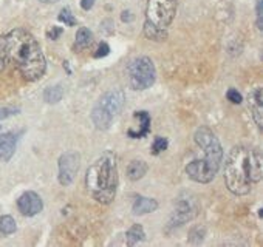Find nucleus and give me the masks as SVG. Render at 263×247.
I'll list each match as a JSON object with an SVG mask.
<instances>
[{"mask_svg":"<svg viewBox=\"0 0 263 247\" xmlns=\"http://www.w3.org/2000/svg\"><path fill=\"white\" fill-rule=\"evenodd\" d=\"M93 42V33L88 28H79L76 33V39H74V45L73 50L74 51H82L85 48H88Z\"/></svg>","mask_w":263,"mask_h":247,"instance_id":"16","label":"nucleus"},{"mask_svg":"<svg viewBox=\"0 0 263 247\" xmlns=\"http://www.w3.org/2000/svg\"><path fill=\"white\" fill-rule=\"evenodd\" d=\"M130 87L134 90H147L157 80V68L151 57L138 56L127 65Z\"/></svg>","mask_w":263,"mask_h":247,"instance_id":"6","label":"nucleus"},{"mask_svg":"<svg viewBox=\"0 0 263 247\" xmlns=\"http://www.w3.org/2000/svg\"><path fill=\"white\" fill-rule=\"evenodd\" d=\"M121 19H122V22H132L134 20V14H132L130 11H122Z\"/></svg>","mask_w":263,"mask_h":247,"instance_id":"29","label":"nucleus"},{"mask_svg":"<svg viewBox=\"0 0 263 247\" xmlns=\"http://www.w3.org/2000/svg\"><path fill=\"white\" fill-rule=\"evenodd\" d=\"M226 97H228V100L229 102H232V104H241V100H243V97H241V94L235 90V88H229L228 90V93H226Z\"/></svg>","mask_w":263,"mask_h":247,"instance_id":"24","label":"nucleus"},{"mask_svg":"<svg viewBox=\"0 0 263 247\" xmlns=\"http://www.w3.org/2000/svg\"><path fill=\"white\" fill-rule=\"evenodd\" d=\"M81 169V155L74 150L65 152L59 156L58 161V179L59 184L68 187L73 184L78 172Z\"/></svg>","mask_w":263,"mask_h":247,"instance_id":"9","label":"nucleus"},{"mask_svg":"<svg viewBox=\"0 0 263 247\" xmlns=\"http://www.w3.org/2000/svg\"><path fill=\"white\" fill-rule=\"evenodd\" d=\"M16 230H17V224L11 215L0 216V235L8 236V235H13Z\"/></svg>","mask_w":263,"mask_h":247,"instance_id":"19","label":"nucleus"},{"mask_svg":"<svg viewBox=\"0 0 263 247\" xmlns=\"http://www.w3.org/2000/svg\"><path fill=\"white\" fill-rule=\"evenodd\" d=\"M125 239H127V245L128 247H134L138 242H143L146 239V233L141 224H134L125 233Z\"/></svg>","mask_w":263,"mask_h":247,"instance_id":"17","label":"nucleus"},{"mask_svg":"<svg viewBox=\"0 0 263 247\" xmlns=\"http://www.w3.org/2000/svg\"><path fill=\"white\" fill-rule=\"evenodd\" d=\"M248 105L251 108L254 122L258 129H263V88L255 87L248 94Z\"/></svg>","mask_w":263,"mask_h":247,"instance_id":"11","label":"nucleus"},{"mask_svg":"<svg viewBox=\"0 0 263 247\" xmlns=\"http://www.w3.org/2000/svg\"><path fill=\"white\" fill-rule=\"evenodd\" d=\"M147 162L143 159H134L128 166H127V178L130 181H140L144 178V175L147 173Z\"/></svg>","mask_w":263,"mask_h":247,"instance_id":"15","label":"nucleus"},{"mask_svg":"<svg viewBox=\"0 0 263 247\" xmlns=\"http://www.w3.org/2000/svg\"><path fill=\"white\" fill-rule=\"evenodd\" d=\"M261 179V155L249 147L235 146L224 161V182L231 193L245 196Z\"/></svg>","mask_w":263,"mask_h":247,"instance_id":"2","label":"nucleus"},{"mask_svg":"<svg viewBox=\"0 0 263 247\" xmlns=\"http://www.w3.org/2000/svg\"><path fill=\"white\" fill-rule=\"evenodd\" d=\"M39 2H42V4H56V2H59V0H39Z\"/></svg>","mask_w":263,"mask_h":247,"instance_id":"30","label":"nucleus"},{"mask_svg":"<svg viewBox=\"0 0 263 247\" xmlns=\"http://www.w3.org/2000/svg\"><path fill=\"white\" fill-rule=\"evenodd\" d=\"M177 14V0H149L146 8V22L167 30Z\"/></svg>","mask_w":263,"mask_h":247,"instance_id":"7","label":"nucleus"},{"mask_svg":"<svg viewBox=\"0 0 263 247\" xmlns=\"http://www.w3.org/2000/svg\"><path fill=\"white\" fill-rule=\"evenodd\" d=\"M125 105V93L121 88H111L105 91L91 110V122L98 130H108L115 116L121 113Z\"/></svg>","mask_w":263,"mask_h":247,"instance_id":"5","label":"nucleus"},{"mask_svg":"<svg viewBox=\"0 0 263 247\" xmlns=\"http://www.w3.org/2000/svg\"><path fill=\"white\" fill-rule=\"evenodd\" d=\"M255 24L257 28L263 30V0H255Z\"/></svg>","mask_w":263,"mask_h":247,"instance_id":"23","label":"nucleus"},{"mask_svg":"<svg viewBox=\"0 0 263 247\" xmlns=\"http://www.w3.org/2000/svg\"><path fill=\"white\" fill-rule=\"evenodd\" d=\"M19 113V108H11V107H0V120H5L14 114Z\"/></svg>","mask_w":263,"mask_h":247,"instance_id":"25","label":"nucleus"},{"mask_svg":"<svg viewBox=\"0 0 263 247\" xmlns=\"http://www.w3.org/2000/svg\"><path fill=\"white\" fill-rule=\"evenodd\" d=\"M17 135L14 133H0V159L10 161L16 152L17 146Z\"/></svg>","mask_w":263,"mask_h":247,"instance_id":"12","label":"nucleus"},{"mask_svg":"<svg viewBox=\"0 0 263 247\" xmlns=\"http://www.w3.org/2000/svg\"><path fill=\"white\" fill-rule=\"evenodd\" d=\"M195 144L204 152L203 159H195L186 166L187 176L198 184H209L220 170L223 149L215 133L208 127H200L194 135Z\"/></svg>","mask_w":263,"mask_h":247,"instance_id":"3","label":"nucleus"},{"mask_svg":"<svg viewBox=\"0 0 263 247\" xmlns=\"http://www.w3.org/2000/svg\"><path fill=\"white\" fill-rule=\"evenodd\" d=\"M62 33H64L62 28H59V27H51V28L47 31V37L51 39V40H56V39H59V36H61Z\"/></svg>","mask_w":263,"mask_h":247,"instance_id":"27","label":"nucleus"},{"mask_svg":"<svg viewBox=\"0 0 263 247\" xmlns=\"http://www.w3.org/2000/svg\"><path fill=\"white\" fill-rule=\"evenodd\" d=\"M157 209H158V202L155 199L138 195L135 198V202H134V207H132V212H134V215H146V213L155 212Z\"/></svg>","mask_w":263,"mask_h":247,"instance_id":"14","label":"nucleus"},{"mask_svg":"<svg viewBox=\"0 0 263 247\" xmlns=\"http://www.w3.org/2000/svg\"><path fill=\"white\" fill-rule=\"evenodd\" d=\"M198 210H200L198 202L192 195H189V193L180 195L175 201V207H174V212L169 219V227H172V229L181 227L183 224L192 221L198 215Z\"/></svg>","mask_w":263,"mask_h":247,"instance_id":"8","label":"nucleus"},{"mask_svg":"<svg viewBox=\"0 0 263 247\" xmlns=\"http://www.w3.org/2000/svg\"><path fill=\"white\" fill-rule=\"evenodd\" d=\"M118 184L119 175L116 156L111 152H105L87 169L85 187L98 202L107 205L115 199Z\"/></svg>","mask_w":263,"mask_h":247,"instance_id":"4","label":"nucleus"},{"mask_svg":"<svg viewBox=\"0 0 263 247\" xmlns=\"http://www.w3.org/2000/svg\"><path fill=\"white\" fill-rule=\"evenodd\" d=\"M8 64L30 82L39 80L47 71L41 44L24 28H14L0 37V73Z\"/></svg>","mask_w":263,"mask_h":247,"instance_id":"1","label":"nucleus"},{"mask_svg":"<svg viewBox=\"0 0 263 247\" xmlns=\"http://www.w3.org/2000/svg\"><path fill=\"white\" fill-rule=\"evenodd\" d=\"M64 96V88L61 85H53V87H48L45 91H44V100L47 104H58Z\"/></svg>","mask_w":263,"mask_h":247,"instance_id":"20","label":"nucleus"},{"mask_svg":"<svg viewBox=\"0 0 263 247\" xmlns=\"http://www.w3.org/2000/svg\"><path fill=\"white\" fill-rule=\"evenodd\" d=\"M167 147H169V141L163 136H157L154 144H152V155L157 156V155L163 153L164 150H167Z\"/></svg>","mask_w":263,"mask_h":247,"instance_id":"21","label":"nucleus"},{"mask_svg":"<svg viewBox=\"0 0 263 247\" xmlns=\"http://www.w3.org/2000/svg\"><path fill=\"white\" fill-rule=\"evenodd\" d=\"M58 19H59L61 22H64L67 27H74V25H76V19H74V16L71 14V11H70L68 8L61 10V13H59V16H58Z\"/></svg>","mask_w":263,"mask_h":247,"instance_id":"22","label":"nucleus"},{"mask_svg":"<svg viewBox=\"0 0 263 247\" xmlns=\"http://www.w3.org/2000/svg\"><path fill=\"white\" fill-rule=\"evenodd\" d=\"M108 53H110V47H108L105 42H101V45L98 47V51L95 53V57H96V59L105 57V56H108Z\"/></svg>","mask_w":263,"mask_h":247,"instance_id":"26","label":"nucleus"},{"mask_svg":"<svg viewBox=\"0 0 263 247\" xmlns=\"http://www.w3.org/2000/svg\"><path fill=\"white\" fill-rule=\"evenodd\" d=\"M95 2H96V0H81V8L84 11H90L93 8Z\"/></svg>","mask_w":263,"mask_h":247,"instance_id":"28","label":"nucleus"},{"mask_svg":"<svg viewBox=\"0 0 263 247\" xmlns=\"http://www.w3.org/2000/svg\"><path fill=\"white\" fill-rule=\"evenodd\" d=\"M138 120H140V129L135 132V130H128L127 135L134 139H140V138H144L149 135L151 132V114L146 111V110H140V111H135L134 114Z\"/></svg>","mask_w":263,"mask_h":247,"instance_id":"13","label":"nucleus"},{"mask_svg":"<svg viewBox=\"0 0 263 247\" xmlns=\"http://www.w3.org/2000/svg\"><path fill=\"white\" fill-rule=\"evenodd\" d=\"M144 34L147 39L155 40V42H163L167 39V30H161V28L154 27L147 22H144Z\"/></svg>","mask_w":263,"mask_h":247,"instance_id":"18","label":"nucleus"},{"mask_svg":"<svg viewBox=\"0 0 263 247\" xmlns=\"http://www.w3.org/2000/svg\"><path fill=\"white\" fill-rule=\"evenodd\" d=\"M17 209L24 216H36L44 209V201L36 192H25L17 199Z\"/></svg>","mask_w":263,"mask_h":247,"instance_id":"10","label":"nucleus"}]
</instances>
